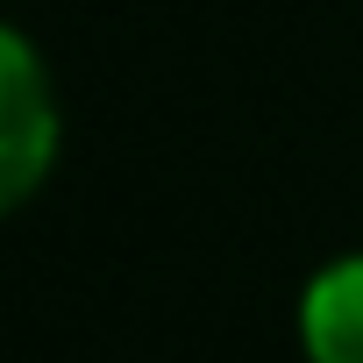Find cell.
<instances>
[{
  "label": "cell",
  "instance_id": "7a4b0ae2",
  "mask_svg": "<svg viewBox=\"0 0 363 363\" xmlns=\"http://www.w3.org/2000/svg\"><path fill=\"white\" fill-rule=\"evenodd\" d=\"M299 342H306V363H363V250L306 278Z\"/></svg>",
  "mask_w": 363,
  "mask_h": 363
},
{
  "label": "cell",
  "instance_id": "6da1fadb",
  "mask_svg": "<svg viewBox=\"0 0 363 363\" xmlns=\"http://www.w3.org/2000/svg\"><path fill=\"white\" fill-rule=\"evenodd\" d=\"M57 86L22 29H0V207H22L57 164Z\"/></svg>",
  "mask_w": 363,
  "mask_h": 363
}]
</instances>
